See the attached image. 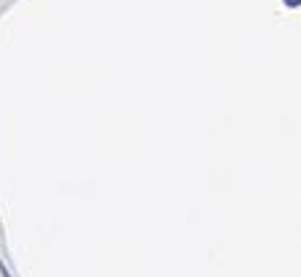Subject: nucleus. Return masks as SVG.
<instances>
[{"label": "nucleus", "instance_id": "1", "mask_svg": "<svg viewBox=\"0 0 301 277\" xmlns=\"http://www.w3.org/2000/svg\"><path fill=\"white\" fill-rule=\"evenodd\" d=\"M285 6H301V0H285Z\"/></svg>", "mask_w": 301, "mask_h": 277}, {"label": "nucleus", "instance_id": "2", "mask_svg": "<svg viewBox=\"0 0 301 277\" xmlns=\"http://www.w3.org/2000/svg\"><path fill=\"white\" fill-rule=\"evenodd\" d=\"M0 272H3V277H11V275H8V269L3 266V261H0Z\"/></svg>", "mask_w": 301, "mask_h": 277}]
</instances>
